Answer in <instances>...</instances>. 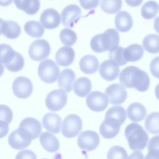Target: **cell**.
<instances>
[{
	"label": "cell",
	"mask_w": 159,
	"mask_h": 159,
	"mask_svg": "<svg viewBox=\"0 0 159 159\" xmlns=\"http://www.w3.org/2000/svg\"><path fill=\"white\" fill-rule=\"evenodd\" d=\"M119 81L125 88H134L139 91H146L150 86L148 74L134 66H129L122 70L119 75Z\"/></svg>",
	"instance_id": "obj_1"
},
{
	"label": "cell",
	"mask_w": 159,
	"mask_h": 159,
	"mask_svg": "<svg viewBox=\"0 0 159 159\" xmlns=\"http://www.w3.org/2000/svg\"><path fill=\"white\" fill-rule=\"evenodd\" d=\"M119 43V35L117 31L112 28L107 29L104 32L93 37L90 46L91 49L97 53L105 51H112Z\"/></svg>",
	"instance_id": "obj_2"
},
{
	"label": "cell",
	"mask_w": 159,
	"mask_h": 159,
	"mask_svg": "<svg viewBox=\"0 0 159 159\" xmlns=\"http://www.w3.org/2000/svg\"><path fill=\"white\" fill-rule=\"evenodd\" d=\"M124 134L131 150H142L146 147L148 135L140 125L134 122L129 124L126 127Z\"/></svg>",
	"instance_id": "obj_3"
},
{
	"label": "cell",
	"mask_w": 159,
	"mask_h": 159,
	"mask_svg": "<svg viewBox=\"0 0 159 159\" xmlns=\"http://www.w3.org/2000/svg\"><path fill=\"white\" fill-rule=\"evenodd\" d=\"M1 64L11 71L17 72L23 68L24 59L10 45L2 43L1 45Z\"/></svg>",
	"instance_id": "obj_4"
},
{
	"label": "cell",
	"mask_w": 159,
	"mask_h": 159,
	"mask_svg": "<svg viewBox=\"0 0 159 159\" xmlns=\"http://www.w3.org/2000/svg\"><path fill=\"white\" fill-rule=\"evenodd\" d=\"M38 75L42 81L46 83H53L58 80L60 70L55 61L47 59L40 63L38 67Z\"/></svg>",
	"instance_id": "obj_5"
},
{
	"label": "cell",
	"mask_w": 159,
	"mask_h": 159,
	"mask_svg": "<svg viewBox=\"0 0 159 159\" xmlns=\"http://www.w3.org/2000/svg\"><path fill=\"white\" fill-rule=\"evenodd\" d=\"M82 127L81 118L76 114H70L65 117L62 122L61 132L66 138H73L80 134Z\"/></svg>",
	"instance_id": "obj_6"
},
{
	"label": "cell",
	"mask_w": 159,
	"mask_h": 159,
	"mask_svg": "<svg viewBox=\"0 0 159 159\" xmlns=\"http://www.w3.org/2000/svg\"><path fill=\"white\" fill-rule=\"evenodd\" d=\"M50 50V45L47 40L44 39L36 40L30 45L29 55L32 60L41 61L48 57Z\"/></svg>",
	"instance_id": "obj_7"
},
{
	"label": "cell",
	"mask_w": 159,
	"mask_h": 159,
	"mask_svg": "<svg viewBox=\"0 0 159 159\" xmlns=\"http://www.w3.org/2000/svg\"><path fill=\"white\" fill-rule=\"evenodd\" d=\"M66 93V91L61 89H55L50 92L45 99L47 107L52 111L62 109L67 102Z\"/></svg>",
	"instance_id": "obj_8"
},
{
	"label": "cell",
	"mask_w": 159,
	"mask_h": 159,
	"mask_svg": "<svg viewBox=\"0 0 159 159\" xmlns=\"http://www.w3.org/2000/svg\"><path fill=\"white\" fill-rule=\"evenodd\" d=\"M32 140L30 135L25 130L20 128L13 131L8 137L9 145L16 150L27 148L31 143Z\"/></svg>",
	"instance_id": "obj_9"
},
{
	"label": "cell",
	"mask_w": 159,
	"mask_h": 159,
	"mask_svg": "<svg viewBox=\"0 0 159 159\" xmlns=\"http://www.w3.org/2000/svg\"><path fill=\"white\" fill-rule=\"evenodd\" d=\"M12 91L15 96L20 99L29 98L32 93L33 85L27 77L19 76L12 83Z\"/></svg>",
	"instance_id": "obj_10"
},
{
	"label": "cell",
	"mask_w": 159,
	"mask_h": 159,
	"mask_svg": "<svg viewBox=\"0 0 159 159\" xmlns=\"http://www.w3.org/2000/svg\"><path fill=\"white\" fill-rule=\"evenodd\" d=\"M109 99L106 94L101 91H95L91 93L86 98V103L89 109L94 112L104 111L108 105Z\"/></svg>",
	"instance_id": "obj_11"
},
{
	"label": "cell",
	"mask_w": 159,
	"mask_h": 159,
	"mask_svg": "<svg viewBox=\"0 0 159 159\" xmlns=\"http://www.w3.org/2000/svg\"><path fill=\"white\" fill-rule=\"evenodd\" d=\"M100 142L98 134L92 130H86L81 132L78 137V147L86 151L90 152L96 149Z\"/></svg>",
	"instance_id": "obj_12"
},
{
	"label": "cell",
	"mask_w": 159,
	"mask_h": 159,
	"mask_svg": "<svg viewBox=\"0 0 159 159\" xmlns=\"http://www.w3.org/2000/svg\"><path fill=\"white\" fill-rule=\"evenodd\" d=\"M105 93L108 97L109 102L114 105L123 103L127 97V93L124 86L117 83L109 86L106 88Z\"/></svg>",
	"instance_id": "obj_13"
},
{
	"label": "cell",
	"mask_w": 159,
	"mask_h": 159,
	"mask_svg": "<svg viewBox=\"0 0 159 159\" xmlns=\"http://www.w3.org/2000/svg\"><path fill=\"white\" fill-rule=\"evenodd\" d=\"M81 11L76 4H70L66 6L61 12V21L63 25L73 27L81 18Z\"/></svg>",
	"instance_id": "obj_14"
},
{
	"label": "cell",
	"mask_w": 159,
	"mask_h": 159,
	"mask_svg": "<svg viewBox=\"0 0 159 159\" xmlns=\"http://www.w3.org/2000/svg\"><path fill=\"white\" fill-rule=\"evenodd\" d=\"M40 22L45 29H53L57 28L60 25L61 16L55 9L48 8L42 12Z\"/></svg>",
	"instance_id": "obj_15"
},
{
	"label": "cell",
	"mask_w": 159,
	"mask_h": 159,
	"mask_svg": "<svg viewBox=\"0 0 159 159\" xmlns=\"http://www.w3.org/2000/svg\"><path fill=\"white\" fill-rule=\"evenodd\" d=\"M119 65L113 60H107L103 61L99 68V74L105 80L113 81L119 75Z\"/></svg>",
	"instance_id": "obj_16"
},
{
	"label": "cell",
	"mask_w": 159,
	"mask_h": 159,
	"mask_svg": "<svg viewBox=\"0 0 159 159\" xmlns=\"http://www.w3.org/2000/svg\"><path fill=\"white\" fill-rule=\"evenodd\" d=\"M120 125V123L115 119L105 118L100 125V134L104 139H112L118 134Z\"/></svg>",
	"instance_id": "obj_17"
},
{
	"label": "cell",
	"mask_w": 159,
	"mask_h": 159,
	"mask_svg": "<svg viewBox=\"0 0 159 159\" xmlns=\"http://www.w3.org/2000/svg\"><path fill=\"white\" fill-rule=\"evenodd\" d=\"M19 128L25 130L32 140L37 138L42 130L40 122L34 117H27L23 119L19 124Z\"/></svg>",
	"instance_id": "obj_18"
},
{
	"label": "cell",
	"mask_w": 159,
	"mask_h": 159,
	"mask_svg": "<svg viewBox=\"0 0 159 159\" xmlns=\"http://www.w3.org/2000/svg\"><path fill=\"white\" fill-rule=\"evenodd\" d=\"M1 34L8 39H15L21 32L19 25L13 20H4L1 19Z\"/></svg>",
	"instance_id": "obj_19"
},
{
	"label": "cell",
	"mask_w": 159,
	"mask_h": 159,
	"mask_svg": "<svg viewBox=\"0 0 159 159\" xmlns=\"http://www.w3.org/2000/svg\"><path fill=\"white\" fill-rule=\"evenodd\" d=\"M75 57V53L73 48L70 47H62L56 52L55 60L58 65L61 66L70 65Z\"/></svg>",
	"instance_id": "obj_20"
},
{
	"label": "cell",
	"mask_w": 159,
	"mask_h": 159,
	"mask_svg": "<svg viewBox=\"0 0 159 159\" xmlns=\"http://www.w3.org/2000/svg\"><path fill=\"white\" fill-rule=\"evenodd\" d=\"M133 25V20L130 14L127 11H120L115 17V26L117 30L126 32L130 30Z\"/></svg>",
	"instance_id": "obj_21"
},
{
	"label": "cell",
	"mask_w": 159,
	"mask_h": 159,
	"mask_svg": "<svg viewBox=\"0 0 159 159\" xmlns=\"http://www.w3.org/2000/svg\"><path fill=\"white\" fill-rule=\"evenodd\" d=\"M61 117L55 113H47L44 115L42 119L43 127L55 134H58L61 127Z\"/></svg>",
	"instance_id": "obj_22"
},
{
	"label": "cell",
	"mask_w": 159,
	"mask_h": 159,
	"mask_svg": "<svg viewBox=\"0 0 159 159\" xmlns=\"http://www.w3.org/2000/svg\"><path fill=\"white\" fill-rule=\"evenodd\" d=\"M42 147L48 152H55L59 148V142L57 138L48 132H42L39 137Z\"/></svg>",
	"instance_id": "obj_23"
},
{
	"label": "cell",
	"mask_w": 159,
	"mask_h": 159,
	"mask_svg": "<svg viewBox=\"0 0 159 159\" xmlns=\"http://www.w3.org/2000/svg\"><path fill=\"white\" fill-rule=\"evenodd\" d=\"M98 58L93 55H88L83 57L79 63L80 70L86 74H93L99 68Z\"/></svg>",
	"instance_id": "obj_24"
},
{
	"label": "cell",
	"mask_w": 159,
	"mask_h": 159,
	"mask_svg": "<svg viewBox=\"0 0 159 159\" xmlns=\"http://www.w3.org/2000/svg\"><path fill=\"white\" fill-rule=\"evenodd\" d=\"M75 77V74L72 70L69 68L63 70L60 74L58 80L59 88L66 93H70L72 89V84Z\"/></svg>",
	"instance_id": "obj_25"
},
{
	"label": "cell",
	"mask_w": 159,
	"mask_h": 159,
	"mask_svg": "<svg viewBox=\"0 0 159 159\" xmlns=\"http://www.w3.org/2000/svg\"><path fill=\"white\" fill-rule=\"evenodd\" d=\"M127 114L132 121L139 122L145 119L147 110L143 104L139 102H134L127 107Z\"/></svg>",
	"instance_id": "obj_26"
},
{
	"label": "cell",
	"mask_w": 159,
	"mask_h": 159,
	"mask_svg": "<svg viewBox=\"0 0 159 159\" xmlns=\"http://www.w3.org/2000/svg\"><path fill=\"white\" fill-rule=\"evenodd\" d=\"M15 6L29 15H34L39 10V0H14Z\"/></svg>",
	"instance_id": "obj_27"
},
{
	"label": "cell",
	"mask_w": 159,
	"mask_h": 159,
	"mask_svg": "<svg viewBox=\"0 0 159 159\" xmlns=\"http://www.w3.org/2000/svg\"><path fill=\"white\" fill-rule=\"evenodd\" d=\"M144 50L139 44H132L124 49V57L125 60L128 61H136L142 58Z\"/></svg>",
	"instance_id": "obj_28"
},
{
	"label": "cell",
	"mask_w": 159,
	"mask_h": 159,
	"mask_svg": "<svg viewBox=\"0 0 159 159\" xmlns=\"http://www.w3.org/2000/svg\"><path fill=\"white\" fill-rule=\"evenodd\" d=\"M12 119V112L7 106L1 105L0 124H1V138L6 135L9 130V124Z\"/></svg>",
	"instance_id": "obj_29"
},
{
	"label": "cell",
	"mask_w": 159,
	"mask_h": 159,
	"mask_svg": "<svg viewBox=\"0 0 159 159\" xmlns=\"http://www.w3.org/2000/svg\"><path fill=\"white\" fill-rule=\"evenodd\" d=\"M73 90L77 96L85 97L91 90V82L86 77L79 78L73 83Z\"/></svg>",
	"instance_id": "obj_30"
},
{
	"label": "cell",
	"mask_w": 159,
	"mask_h": 159,
	"mask_svg": "<svg viewBox=\"0 0 159 159\" xmlns=\"http://www.w3.org/2000/svg\"><path fill=\"white\" fill-rule=\"evenodd\" d=\"M143 46L148 53H159V35L154 34L147 35L143 40Z\"/></svg>",
	"instance_id": "obj_31"
},
{
	"label": "cell",
	"mask_w": 159,
	"mask_h": 159,
	"mask_svg": "<svg viewBox=\"0 0 159 159\" xmlns=\"http://www.w3.org/2000/svg\"><path fill=\"white\" fill-rule=\"evenodd\" d=\"M25 32L30 36L35 38H39L44 34V28L38 21L30 20L24 25Z\"/></svg>",
	"instance_id": "obj_32"
},
{
	"label": "cell",
	"mask_w": 159,
	"mask_h": 159,
	"mask_svg": "<svg viewBox=\"0 0 159 159\" xmlns=\"http://www.w3.org/2000/svg\"><path fill=\"white\" fill-rule=\"evenodd\" d=\"M145 127L152 134H159V112H153L148 114L145 121Z\"/></svg>",
	"instance_id": "obj_33"
},
{
	"label": "cell",
	"mask_w": 159,
	"mask_h": 159,
	"mask_svg": "<svg viewBox=\"0 0 159 159\" xmlns=\"http://www.w3.org/2000/svg\"><path fill=\"white\" fill-rule=\"evenodd\" d=\"M158 4L155 1L146 2L141 8V15L145 19L154 18L158 12Z\"/></svg>",
	"instance_id": "obj_34"
},
{
	"label": "cell",
	"mask_w": 159,
	"mask_h": 159,
	"mask_svg": "<svg viewBox=\"0 0 159 159\" xmlns=\"http://www.w3.org/2000/svg\"><path fill=\"white\" fill-rule=\"evenodd\" d=\"M111 118L119 121L122 125L126 119V112L121 106H113L109 108L106 113L105 118Z\"/></svg>",
	"instance_id": "obj_35"
},
{
	"label": "cell",
	"mask_w": 159,
	"mask_h": 159,
	"mask_svg": "<svg viewBox=\"0 0 159 159\" xmlns=\"http://www.w3.org/2000/svg\"><path fill=\"white\" fill-rule=\"evenodd\" d=\"M122 4V0H101V8L104 12L113 14L120 10Z\"/></svg>",
	"instance_id": "obj_36"
},
{
	"label": "cell",
	"mask_w": 159,
	"mask_h": 159,
	"mask_svg": "<svg viewBox=\"0 0 159 159\" xmlns=\"http://www.w3.org/2000/svg\"><path fill=\"white\" fill-rule=\"evenodd\" d=\"M60 39L65 45L71 46L76 43L77 36L73 30L68 28H65L61 30L60 33Z\"/></svg>",
	"instance_id": "obj_37"
},
{
	"label": "cell",
	"mask_w": 159,
	"mask_h": 159,
	"mask_svg": "<svg viewBox=\"0 0 159 159\" xmlns=\"http://www.w3.org/2000/svg\"><path fill=\"white\" fill-rule=\"evenodd\" d=\"M146 158L159 159V135L153 137L148 143V153Z\"/></svg>",
	"instance_id": "obj_38"
},
{
	"label": "cell",
	"mask_w": 159,
	"mask_h": 159,
	"mask_svg": "<svg viewBox=\"0 0 159 159\" xmlns=\"http://www.w3.org/2000/svg\"><path fill=\"white\" fill-rule=\"evenodd\" d=\"M124 48L122 47H117L114 50L109 52V58L114 60L120 66L125 65L127 61L124 57Z\"/></svg>",
	"instance_id": "obj_39"
},
{
	"label": "cell",
	"mask_w": 159,
	"mask_h": 159,
	"mask_svg": "<svg viewBox=\"0 0 159 159\" xmlns=\"http://www.w3.org/2000/svg\"><path fill=\"white\" fill-rule=\"evenodd\" d=\"M107 158H128L126 150L120 146L112 147L107 152Z\"/></svg>",
	"instance_id": "obj_40"
},
{
	"label": "cell",
	"mask_w": 159,
	"mask_h": 159,
	"mask_svg": "<svg viewBox=\"0 0 159 159\" xmlns=\"http://www.w3.org/2000/svg\"><path fill=\"white\" fill-rule=\"evenodd\" d=\"M81 6L86 9L90 10L97 7L99 4L100 0H79Z\"/></svg>",
	"instance_id": "obj_41"
},
{
	"label": "cell",
	"mask_w": 159,
	"mask_h": 159,
	"mask_svg": "<svg viewBox=\"0 0 159 159\" xmlns=\"http://www.w3.org/2000/svg\"><path fill=\"white\" fill-rule=\"evenodd\" d=\"M150 70L152 75L159 79V57L154 58L150 64Z\"/></svg>",
	"instance_id": "obj_42"
},
{
	"label": "cell",
	"mask_w": 159,
	"mask_h": 159,
	"mask_svg": "<svg viewBox=\"0 0 159 159\" xmlns=\"http://www.w3.org/2000/svg\"><path fill=\"white\" fill-rule=\"evenodd\" d=\"M16 158H36L37 157L35 153L29 150H25L19 152L16 157Z\"/></svg>",
	"instance_id": "obj_43"
},
{
	"label": "cell",
	"mask_w": 159,
	"mask_h": 159,
	"mask_svg": "<svg viewBox=\"0 0 159 159\" xmlns=\"http://www.w3.org/2000/svg\"><path fill=\"white\" fill-rule=\"evenodd\" d=\"M126 4L131 7H137L140 6L143 0H125Z\"/></svg>",
	"instance_id": "obj_44"
},
{
	"label": "cell",
	"mask_w": 159,
	"mask_h": 159,
	"mask_svg": "<svg viewBox=\"0 0 159 159\" xmlns=\"http://www.w3.org/2000/svg\"><path fill=\"white\" fill-rule=\"evenodd\" d=\"M154 29L155 31L159 34V16L156 17L155 20H154V24H153Z\"/></svg>",
	"instance_id": "obj_45"
},
{
	"label": "cell",
	"mask_w": 159,
	"mask_h": 159,
	"mask_svg": "<svg viewBox=\"0 0 159 159\" xmlns=\"http://www.w3.org/2000/svg\"><path fill=\"white\" fill-rule=\"evenodd\" d=\"M12 0H0V5L2 6H7L12 3Z\"/></svg>",
	"instance_id": "obj_46"
},
{
	"label": "cell",
	"mask_w": 159,
	"mask_h": 159,
	"mask_svg": "<svg viewBox=\"0 0 159 159\" xmlns=\"http://www.w3.org/2000/svg\"><path fill=\"white\" fill-rule=\"evenodd\" d=\"M155 96L157 98V99L159 100V83L156 86L155 89Z\"/></svg>",
	"instance_id": "obj_47"
}]
</instances>
